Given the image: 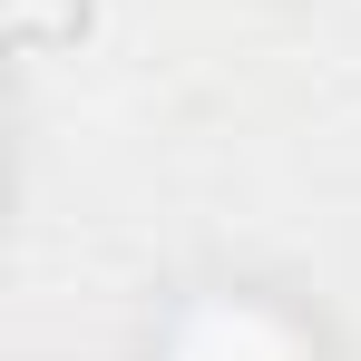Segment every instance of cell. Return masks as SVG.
Returning <instances> with one entry per match:
<instances>
[{
  "label": "cell",
  "mask_w": 361,
  "mask_h": 361,
  "mask_svg": "<svg viewBox=\"0 0 361 361\" xmlns=\"http://www.w3.org/2000/svg\"><path fill=\"white\" fill-rule=\"evenodd\" d=\"M176 361H302V342L274 322V312H254V302H215V312L185 322Z\"/></svg>",
  "instance_id": "obj_1"
}]
</instances>
